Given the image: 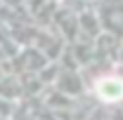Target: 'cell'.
I'll return each mask as SVG.
<instances>
[{
    "instance_id": "cell-1",
    "label": "cell",
    "mask_w": 123,
    "mask_h": 120,
    "mask_svg": "<svg viewBox=\"0 0 123 120\" xmlns=\"http://www.w3.org/2000/svg\"><path fill=\"white\" fill-rule=\"evenodd\" d=\"M97 92L102 94V99H118V97H123V82H118V80H102L97 85Z\"/></svg>"
}]
</instances>
